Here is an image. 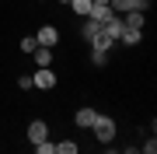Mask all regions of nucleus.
<instances>
[{"label":"nucleus","instance_id":"obj_1","mask_svg":"<svg viewBox=\"0 0 157 154\" xmlns=\"http://www.w3.org/2000/svg\"><path fill=\"white\" fill-rule=\"evenodd\" d=\"M91 130H94V137H98L101 144H112V140H115V123L108 119V116H94Z\"/></svg>","mask_w":157,"mask_h":154},{"label":"nucleus","instance_id":"obj_2","mask_svg":"<svg viewBox=\"0 0 157 154\" xmlns=\"http://www.w3.org/2000/svg\"><path fill=\"white\" fill-rule=\"evenodd\" d=\"M32 88H42V91H49V88H56V74H52L49 67H39L32 74Z\"/></svg>","mask_w":157,"mask_h":154},{"label":"nucleus","instance_id":"obj_3","mask_svg":"<svg viewBox=\"0 0 157 154\" xmlns=\"http://www.w3.org/2000/svg\"><path fill=\"white\" fill-rule=\"evenodd\" d=\"M35 42H39V46H56L59 42V32H56V25H45V28H39V35H35Z\"/></svg>","mask_w":157,"mask_h":154},{"label":"nucleus","instance_id":"obj_4","mask_svg":"<svg viewBox=\"0 0 157 154\" xmlns=\"http://www.w3.org/2000/svg\"><path fill=\"white\" fill-rule=\"evenodd\" d=\"M45 137H49V126H45L42 119L28 123V140H32V144H39V140H45Z\"/></svg>","mask_w":157,"mask_h":154},{"label":"nucleus","instance_id":"obj_5","mask_svg":"<svg viewBox=\"0 0 157 154\" xmlns=\"http://www.w3.org/2000/svg\"><path fill=\"white\" fill-rule=\"evenodd\" d=\"M101 32H105L108 39H119V35H122V18H119V14H112L105 25H101Z\"/></svg>","mask_w":157,"mask_h":154},{"label":"nucleus","instance_id":"obj_6","mask_svg":"<svg viewBox=\"0 0 157 154\" xmlns=\"http://www.w3.org/2000/svg\"><path fill=\"white\" fill-rule=\"evenodd\" d=\"M35 67H52V49L49 46H35Z\"/></svg>","mask_w":157,"mask_h":154},{"label":"nucleus","instance_id":"obj_7","mask_svg":"<svg viewBox=\"0 0 157 154\" xmlns=\"http://www.w3.org/2000/svg\"><path fill=\"white\" fill-rule=\"evenodd\" d=\"M94 109H80V112L77 116H73V123H77V126H84V130H91V123H94Z\"/></svg>","mask_w":157,"mask_h":154},{"label":"nucleus","instance_id":"obj_8","mask_svg":"<svg viewBox=\"0 0 157 154\" xmlns=\"http://www.w3.org/2000/svg\"><path fill=\"white\" fill-rule=\"evenodd\" d=\"M140 39H143L140 28H126V25H122V35H119V42H122V46H136Z\"/></svg>","mask_w":157,"mask_h":154},{"label":"nucleus","instance_id":"obj_9","mask_svg":"<svg viewBox=\"0 0 157 154\" xmlns=\"http://www.w3.org/2000/svg\"><path fill=\"white\" fill-rule=\"evenodd\" d=\"M126 28H143V11H126Z\"/></svg>","mask_w":157,"mask_h":154},{"label":"nucleus","instance_id":"obj_10","mask_svg":"<svg viewBox=\"0 0 157 154\" xmlns=\"http://www.w3.org/2000/svg\"><path fill=\"white\" fill-rule=\"evenodd\" d=\"M112 42H115V39H108V35L98 28V35L91 39V46H94V49H105V53H108V49H112Z\"/></svg>","mask_w":157,"mask_h":154},{"label":"nucleus","instance_id":"obj_11","mask_svg":"<svg viewBox=\"0 0 157 154\" xmlns=\"http://www.w3.org/2000/svg\"><path fill=\"white\" fill-rule=\"evenodd\" d=\"M70 7H73V11H77V14H91V7H94V4H91V0H70Z\"/></svg>","mask_w":157,"mask_h":154},{"label":"nucleus","instance_id":"obj_12","mask_svg":"<svg viewBox=\"0 0 157 154\" xmlns=\"http://www.w3.org/2000/svg\"><path fill=\"white\" fill-rule=\"evenodd\" d=\"M91 63H94V67H105V63H108V53L105 49H91Z\"/></svg>","mask_w":157,"mask_h":154},{"label":"nucleus","instance_id":"obj_13","mask_svg":"<svg viewBox=\"0 0 157 154\" xmlns=\"http://www.w3.org/2000/svg\"><path fill=\"white\" fill-rule=\"evenodd\" d=\"M98 28H101V25L94 21V18H87V21H84V39H94V35H98Z\"/></svg>","mask_w":157,"mask_h":154},{"label":"nucleus","instance_id":"obj_14","mask_svg":"<svg viewBox=\"0 0 157 154\" xmlns=\"http://www.w3.org/2000/svg\"><path fill=\"white\" fill-rule=\"evenodd\" d=\"M35 151H39V154H56V144L45 137V140H39V144H35Z\"/></svg>","mask_w":157,"mask_h":154},{"label":"nucleus","instance_id":"obj_15","mask_svg":"<svg viewBox=\"0 0 157 154\" xmlns=\"http://www.w3.org/2000/svg\"><path fill=\"white\" fill-rule=\"evenodd\" d=\"M56 154H77V144H73V140H59L56 144Z\"/></svg>","mask_w":157,"mask_h":154},{"label":"nucleus","instance_id":"obj_16","mask_svg":"<svg viewBox=\"0 0 157 154\" xmlns=\"http://www.w3.org/2000/svg\"><path fill=\"white\" fill-rule=\"evenodd\" d=\"M35 46H39V42H35V35H28V39H21V49H25V53H35Z\"/></svg>","mask_w":157,"mask_h":154},{"label":"nucleus","instance_id":"obj_17","mask_svg":"<svg viewBox=\"0 0 157 154\" xmlns=\"http://www.w3.org/2000/svg\"><path fill=\"white\" fill-rule=\"evenodd\" d=\"M91 4H108V0H91Z\"/></svg>","mask_w":157,"mask_h":154},{"label":"nucleus","instance_id":"obj_18","mask_svg":"<svg viewBox=\"0 0 157 154\" xmlns=\"http://www.w3.org/2000/svg\"><path fill=\"white\" fill-rule=\"evenodd\" d=\"M59 4H70V0H59Z\"/></svg>","mask_w":157,"mask_h":154}]
</instances>
